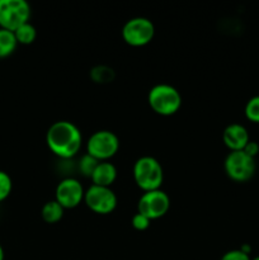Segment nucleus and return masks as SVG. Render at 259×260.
Wrapping results in <instances>:
<instances>
[{"label":"nucleus","mask_w":259,"mask_h":260,"mask_svg":"<svg viewBox=\"0 0 259 260\" xmlns=\"http://www.w3.org/2000/svg\"><path fill=\"white\" fill-rule=\"evenodd\" d=\"M46 144L51 152L61 160H71L80 151L83 136L75 123L70 121H57L48 127Z\"/></svg>","instance_id":"nucleus-1"},{"label":"nucleus","mask_w":259,"mask_h":260,"mask_svg":"<svg viewBox=\"0 0 259 260\" xmlns=\"http://www.w3.org/2000/svg\"><path fill=\"white\" fill-rule=\"evenodd\" d=\"M147 102L155 113L169 117L177 113L182 107V95L179 90L170 84H156L150 89Z\"/></svg>","instance_id":"nucleus-2"},{"label":"nucleus","mask_w":259,"mask_h":260,"mask_svg":"<svg viewBox=\"0 0 259 260\" xmlns=\"http://www.w3.org/2000/svg\"><path fill=\"white\" fill-rule=\"evenodd\" d=\"M134 180L144 192L160 189L164 182L161 164L152 156H141L134 164Z\"/></svg>","instance_id":"nucleus-3"},{"label":"nucleus","mask_w":259,"mask_h":260,"mask_svg":"<svg viewBox=\"0 0 259 260\" xmlns=\"http://www.w3.org/2000/svg\"><path fill=\"white\" fill-rule=\"evenodd\" d=\"M118 150V136L108 129L95 131L86 141V154L95 157L98 161H109Z\"/></svg>","instance_id":"nucleus-4"},{"label":"nucleus","mask_w":259,"mask_h":260,"mask_svg":"<svg viewBox=\"0 0 259 260\" xmlns=\"http://www.w3.org/2000/svg\"><path fill=\"white\" fill-rule=\"evenodd\" d=\"M29 18L30 7L25 0H0V28L14 32Z\"/></svg>","instance_id":"nucleus-5"},{"label":"nucleus","mask_w":259,"mask_h":260,"mask_svg":"<svg viewBox=\"0 0 259 260\" xmlns=\"http://www.w3.org/2000/svg\"><path fill=\"white\" fill-rule=\"evenodd\" d=\"M155 36V25L149 18L135 17L127 20L122 27V38L132 47L149 45Z\"/></svg>","instance_id":"nucleus-6"},{"label":"nucleus","mask_w":259,"mask_h":260,"mask_svg":"<svg viewBox=\"0 0 259 260\" xmlns=\"http://www.w3.org/2000/svg\"><path fill=\"white\" fill-rule=\"evenodd\" d=\"M226 175L236 183H245L254 177L256 170L255 159L241 151H230L223 161Z\"/></svg>","instance_id":"nucleus-7"},{"label":"nucleus","mask_w":259,"mask_h":260,"mask_svg":"<svg viewBox=\"0 0 259 260\" xmlns=\"http://www.w3.org/2000/svg\"><path fill=\"white\" fill-rule=\"evenodd\" d=\"M84 203L96 215H109L117 207V196L111 188L91 184L84 194Z\"/></svg>","instance_id":"nucleus-8"},{"label":"nucleus","mask_w":259,"mask_h":260,"mask_svg":"<svg viewBox=\"0 0 259 260\" xmlns=\"http://www.w3.org/2000/svg\"><path fill=\"white\" fill-rule=\"evenodd\" d=\"M170 208V198L164 190L144 192L137 203V212L146 216L150 221L164 217Z\"/></svg>","instance_id":"nucleus-9"},{"label":"nucleus","mask_w":259,"mask_h":260,"mask_svg":"<svg viewBox=\"0 0 259 260\" xmlns=\"http://www.w3.org/2000/svg\"><path fill=\"white\" fill-rule=\"evenodd\" d=\"M85 189L81 183L75 178H63L57 184L55 190V201H57L65 210L76 208L81 202H84Z\"/></svg>","instance_id":"nucleus-10"},{"label":"nucleus","mask_w":259,"mask_h":260,"mask_svg":"<svg viewBox=\"0 0 259 260\" xmlns=\"http://www.w3.org/2000/svg\"><path fill=\"white\" fill-rule=\"evenodd\" d=\"M222 141L230 151H241L250 141V137L245 126L240 123H231L223 129Z\"/></svg>","instance_id":"nucleus-11"},{"label":"nucleus","mask_w":259,"mask_h":260,"mask_svg":"<svg viewBox=\"0 0 259 260\" xmlns=\"http://www.w3.org/2000/svg\"><path fill=\"white\" fill-rule=\"evenodd\" d=\"M90 179L94 185L111 188V185L117 179V168L109 161H101L94 170Z\"/></svg>","instance_id":"nucleus-12"},{"label":"nucleus","mask_w":259,"mask_h":260,"mask_svg":"<svg viewBox=\"0 0 259 260\" xmlns=\"http://www.w3.org/2000/svg\"><path fill=\"white\" fill-rule=\"evenodd\" d=\"M63 212H65V208L57 201L52 200L43 205L41 216L46 223H57L63 217Z\"/></svg>","instance_id":"nucleus-13"},{"label":"nucleus","mask_w":259,"mask_h":260,"mask_svg":"<svg viewBox=\"0 0 259 260\" xmlns=\"http://www.w3.org/2000/svg\"><path fill=\"white\" fill-rule=\"evenodd\" d=\"M18 42L14 32L0 28V58L9 57L17 48Z\"/></svg>","instance_id":"nucleus-14"},{"label":"nucleus","mask_w":259,"mask_h":260,"mask_svg":"<svg viewBox=\"0 0 259 260\" xmlns=\"http://www.w3.org/2000/svg\"><path fill=\"white\" fill-rule=\"evenodd\" d=\"M14 36L18 45H32L37 38V29H36L35 25L28 22L20 25L18 29H15Z\"/></svg>","instance_id":"nucleus-15"},{"label":"nucleus","mask_w":259,"mask_h":260,"mask_svg":"<svg viewBox=\"0 0 259 260\" xmlns=\"http://www.w3.org/2000/svg\"><path fill=\"white\" fill-rule=\"evenodd\" d=\"M116 76L114 70L109 66L106 65H98L94 66L90 70V78L94 83L96 84H108L112 83Z\"/></svg>","instance_id":"nucleus-16"},{"label":"nucleus","mask_w":259,"mask_h":260,"mask_svg":"<svg viewBox=\"0 0 259 260\" xmlns=\"http://www.w3.org/2000/svg\"><path fill=\"white\" fill-rule=\"evenodd\" d=\"M99 162L101 161H98V160H96L95 157L91 156V155H89V154L83 155V156L79 159V162H78L79 173H80L83 177L90 178L91 175H93L95 168L98 167Z\"/></svg>","instance_id":"nucleus-17"},{"label":"nucleus","mask_w":259,"mask_h":260,"mask_svg":"<svg viewBox=\"0 0 259 260\" xmlns=\"http://www.w3.org/2000/svg\"><path fill=\"white\" fill-rule=\"evenodd\" d=\"M245 117L253 123H259V95L251 96L245 104L244 109Z\"/></svg>","instance_id":"nucleus-18"},{"label":"nucleus","mask_w":259,"mask_h":260,"mask_svg":"<svg viewBox=\"0 0 259 260\" xmlns=\"http://www.w3.org/2000/svg\"><path fill=\"white\" fill-rule=\"evenodd\" d=\"M13 189L12 178L8 173L0 170V202L7 200Z\"/></svg>","instance_id":"nucleus-19"},{"label":"nucleus","mask_w":259,"mask_h":260,"mask_svg":"<svg viewBox=\"0 0 259 260\" xmlns=\"http://www.w3.org/2000/svg\"><path fill=\"white\" fill-rule=\"evenodd\" d=\"M131 223H132V228H134L135 230L145 231V230H147V229H149L151 221H150L149 218L146 217V216L142 215V213L137 212L136 215H134V217H132Z\"/></svg>","instance_id":"nucleus-20"},{"label":"nucleus","mask_w":259,"mask_h":260,"mask_svg":"<svg viewBox=\"0 0 259 260\" xmlns=\"http://www.w3.org/2000/svg\"><path fill=\"white\" fill-rule=\"evenodd\" d=\"M220 260H251L250 255L243 253L240 249H234V250H229L221 256Z\"/></svg>","instance_id":"nucleus-21"},{"label":"nucleus","mask_w":259,"mask_h":260,"mask_svg":"<svg viewBox=\"0 0 259 260\" xmlns=\"http://www.w3.org/2000/svg\"><path fill=\"white\" fill-rule=\"evenodd\" d=\"M243 151L245 152L246 155H249L250 157L255 159L256 155L259 154V144L256 141H251V140H250V141L246 144V146L244 147Z\"/></svg>","instance_id":"nucleus-22"},{"label":"nucleus","mask_w":259,"mask_h":260,"mask_svg":"<svg viewBox=\"0 0 259 260\" xmlns=\"http://www.w3.org/2000/svg\"><path fill=\"white\" fill-rule=\"evenodd\" d=\"M240 250L243 251V253L248 254V255H249V254L251 253V246L249 245V244H244V245L240 248Z\"/></svg>","instance_id":"nucleus-23"},{"label":"nucleus","mask_w":259,"mask_h":260,"mask_svg":"<svg viewBox=\"0 0 259 260\" xmlns=\"http://www.w3.org/2000/svg\"><path fill=\"white\" fill-rule=\"evenodd\" d=\"M5 254H4V249H3L2 244H0V260H4Z\"/></svg>","instance_id":"nucleus-24"},{"label":"nucleus","mask_w":259,"mask_h":260,"mask_svg":"<svg viewBox=\"0 0 259 260\" xmlns=\"http://www.w3.org/2000/svg\"><path fill=\"white\" fill-rule=\"evenodd\" d=\"M251 260H259V255H258V256H255V258H254V259H251Z\"/></svg>","instance_id":"nucleus-25"}]
</instances>
